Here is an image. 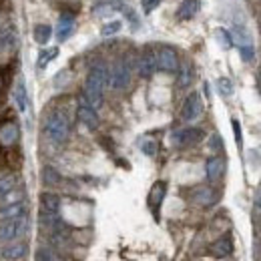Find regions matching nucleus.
I'll use <instances>...</instances> for the list:
<instances>
[{"label":"nucleus","instance_id":"1","mask_svg":"<svg viewBox=\"0 0 261 261\" xmlns=\"http://www.w3.org/2000/svg\"><path fill=\"white\" fill-rule=\"evenodd\" d=\"M20 125L14 117L0 119V169L20 165Z\"/></svg>","mask_w":261,"mask_h":261},{"label":"nucleus","instance_id":"2","mask_svg":"<svg viewBox=\"0 0 261 261\" xmlns=\"http://www.w3.org/2000/svg\"><path fill=\"white\" fill-rule=\"evenodd\" d=\"M109 87V68L102 63L91 66L89 74H87V83H85V95L83 98L93 107V109H100L102 107V95L105 89Z\"/></svg>","mask_w":261,"mask_h":261},{"label":"nucleus","instance_id":"3","mask_svg":"<svg viewBox=\"0 0 261 261\" xmlns=\"http://www.w3.org/2000/svg\"><path fill=\"white\" fill-rule=\"evenodd\" d=\"M68 130H70V123L63 111H53L44 123V135L53 145H63L68 139Z\"/></svg>","mask_w":261,"mask_h":261},{"label":"nucleus","instance_id":"4","mask_svg":"<svg viewBox=\"0 0 261 261\" xmlns=\"http://www.w3.org/2000/svg\"><path fill=\"white\" fill-rule=\"evenodd\" d=\"M130 83V65L129 59H121L117 61L115 66L109 70V85L115 91H125Z\"/></svg>","mask_w":261,"mask_h":261},{"label":"nucleus","instance_id":"5","mask_svg":"<svg viewBox=\"0 0 261 261\" xmlns=\"http://www.w3.org/2000/svg\"><path fill=\"white\" fill-rule=\"evenodd\" d=\"M24 231H27V215L12 217V219H4V221L0 223V241L10 243V241L18 239Z\"/></svg>","mask_w":261,"mask_h":261},{"label":"nucleus","instance_id":"6","mask_svg":"<svg viewBox=\"0 0 261 261\" xmlns=\"http://www.w3.org/2000/svg\"><path fill=\"white\" fill-rule=\"evenodd\" d=\"M155 59H157V70H163V72H177L179 70L177 53L171 46H159L155 50Z\"/></svg>","mask_w":261,"mask_h":261},{"label":"nucleus","instance_id":"7","mask_svg":"<svg viewBox=\"0 0 261 261\" xmlns=\"http://www.w3.org/2000/svg\"><path fill=\"white\" fill-rule=\"evenodd\" d=\"M203 113V100H201V95L199 93H191L189 97L185 98L183 107H181V119L185 123H191L201 117Z\"/></svg>","mask_w":261,"mask_h":261},{"label":"nucleus","instance_id":"8","mask_svg":"<svg viewBox=\"0 0 261 261\" xmlns=\"http://www.w3.org/2000/svg\"><path fill=\"white\" fill-rule=\"evenodd\" d=\"M203 139V130L197 129V127H187V129L177 130L173 135V143L179 145V147H191V145H197L201 143Z\"/></svg>","mask_w":261,"mask_h":261},{"label":"nucleus","instance_id":"9","mask_svg":"<svg viewBox=\"0 0 261 261\" xmlns=\"http://www.w3.org/2000/svg\"><path fill=\"white\" fill-rule=\"evenodd\" d=\"M137 70L143 79H149L155 74L157 70V59H155V50L153 48H145L139 57V65H137Z\"/></svg>","mask_w":261,"mask_h":261},{"label":"nucleus","instance_id":"10","mask_svg":"<svg viewBox=\"0 0 261 261\" xmlns=\"http://www.w3.org/2000/svg\"><path fill=\"white\" fill-rule=\"evenodd\" d=\"M76 117H79V121H81L85 127H89V129H97L98 127L97 109H93L85 98H81V105H79V109H76Z\"/></svg>","mask_w":261,"mask_h":261},{"label":"nucleus","instance_id":"11","mask_svg":"<svg viewBox=\"0 0 261 261\" xmlns=\"http://www.w3.org/2000/svg\"><path fill=\"white\" fill-rule=\"evenodd\" d=\"M165 193H167V183H165V181H157V183L151 187V193H149V207H151V211H153L155 215L159 213V207H161V203H163Z\"/></svg>","mask_w":261,"mask_h":261},{"label":"nucleus","instance_id":"12","mask_svg":"<svg viewBox=\"0 0 261 261\" xmlns=\"http://www.w3.org/2000/svg\"><path fill=\"white\" fill-rule=\"evenodd\" d=\"M12 70H14L12 65L0 68V109L6 105V98H8V89L12 83Z\"/></svg>","mask_w":261,"mask_h":261},{"label":"nucleus","instance_id":"13","mask_svg":"<svg viewBox=\"0 0 261 261\" xmlns=\"http://www.w3.org/2000/svg\"><path fill=\"white\" fill-rule=\"evenodd\" d=\"M29 247L27 243H8L4 249H2V257L8 261H18L27 255Z\"/></svg>","mask_w":261,"mask_h":261},{"label":"nucleus","instance_id":"14","mask_svg":"<svg viewBox=\"0 0 261 261\" xmlns=\"http://www.w3.org/2000/svg\"><path fill=\"white\" fill-rule=\"evenodd\" d=\"M14 98H16V105H18L20 113H27L29 107H31V102H29V93H27V83H24V79H18V81H16Z\"/></svg>","mask_w":261,"mask_h":261},{"label":"nucleus","instance_id":"15","mask_svg":"<svg viewBox=\"0 0 261 261\" xmlns=\"http://www.w3.org/2000/svg\"><path fill=\"white\" fill-rule=\"evenodd\" d=\"M211 253H213L215 257H229V255L233 253V241H231V237H229V235L219 237V239L211 245Z\"/></svg>","mask_w":261,"mask_h":261},{"label":"nucleus","instance_id":"16","mask_svg":"<svg viewBox=\"0 0 261 261\" xmlns=\"http://www.w3.org/2000/svg\"><path fill=\"white\" fill-rule=\"evenodd\" d=\"M20 215H27V205L22 201H16V203H8L0 209V219H12V217H20Z\"/></svg>","mask_w":261,"mask_h":261},{"label":"nucleus","instance_id":"17","mask_svg":"<svg viewBox=\"0 0 261 261\" xmlns=\"http://www.w3.org/2000/svg\"><path fill=\"white\" fill-rule=\"evenodd\" d=\"M223 159L221 157H211V159H207V163H205V173H207V179L209 181H217L221 175H223Z\"/></svg>","mask_w":261,"mask_h":261},{"label":"nucleus","instance_id":"18","mask_svg":"<svg viewBox=\"0 0 261 261\" xmlns=\"http://www.w3.org/2000/svg\"><path fill=\"white\" fill-rule=\"evenodd\" d=\"M193 201H195L197 205L209 207V205H213V203L217 201V193H215V189H211V187H201V189H195Z\"/></svg>","mask_w":261,"mask_h":261},{"label":"nucleus","instance_id":"19","mask_svg":"<svg viewBox=\"0 0 261 261\" xmlns=\"http://www.w3.org/2000/svg\"><path fill=\"white\" fill-rule=\"evenodd\" d=\"M74 31V18L70 14H63L59 18V24H57V38L59 40H66Z\"/></svg>","mask_w":261,"mask_h":261},{"label":"nucleus","instance_id":"20","mask_svg":"<svg viewBox=\"0 0 261 261\" xmlns=\"http://www.w3.org/2000/svg\"><path fill=\"white\" fill-rule=\"evenodd\" d=\"M199 12V0H183L179 10H177V18L179 20H191Z\"/></svg>","mask_w":261,"mask_h":261},{"label":"nucleus","instance_id":"21","mask_svg":"<svg viewBox=\"0 0 261 261\" xmlns=\"http://www.w3.org/2000/svg\"><path fill=\"white\" fill-rule=\"evenodd\" d=\"M16 46V33L12 29H2L0 33V53H12Z\"/></svg>","mask_w":261,"mask_h":261},{"label":"nucleus","instance_id":"22","mask_svg":"<svg viewBox=\"0 0 261 261\" xmlns=\"http://www.w3.org/2000/svg\"><path fill=\"white\" fill-rule=\"evenodd\" d=\"M40 205H42V211H46V213H59L61 199L55 193H42L40 195Z\"/></svg>","mask_w":261,"mask_h":261},{"label":"nucleus","instance_id":"23","mask_svg":"<svg viewBox=\"0 0 261 261\" xmlns=\"http://www.w3.org/2000/svg\"><path fill=\"white\" fill-rule=\"evenodd\" d=\"M109 4H111V6H115L113 10H119V12H123V14H125V16H127V18L130 20V24H133V27H139V16H137V14L130 10L129 4H125V2H121V0H111Z\"/></svg>","mask_w":261,"mask_h":261},{"label":"nucleus","instance_id":"24","mask_svg":"<svg viewBox=\"0 0 261 261\" xmlns=\"http://www.w3.org/2000/svg\"><path fill=\"white\" fill-rule=\"evenodd\" d=\"M191 81H193V68L189 65H183L179 70V79H177L179 89H187L191 85Z\"/></svg>","mask_w":261,"mask_h":261},{"label":"nucleus","instance_id":"25","mask_svg":"<svg viewBox=\"0 0 261 261\" xmlns=\"http://www.w3.org/2000/svg\"><path fill=\"white\" fill-rule=\"evenodd\" d=\"M14 185H16L14 175H4V177L0 179V199L10 195V193L14 191Z\"/></svg>","mask_w":261,"mask_h":261},{"label":"nucleus","instance_id":"26","mask_svg":"<svg viewBox=\"0 0 261 261\" xmlns=\"http://www.w3.org/2000/svg\"><path fill=\"white\" fill-rule=\"evenodd\" d=\"M50 34H53V31H50L48 24H38V27L34 29V40H36L38 44H46V42L50 40Z\"/></svg>","mask_w":261,"mask_h":261},{"label":"nucleus","instance_id":"27","mask_svg":"<svg viewBox=\"0 0 261 261\" xmlns=\"http://www.w3.org/2000/svg\"><path fill=\"white\" fill-rule=\"evenodd\" d=\"M55 57H59V48L55 46V48H48V50H42L40 55H38V63H36V66L42 70V68H46V65L55 59Z\"/></svg>","mask_w":261,"mask_h":261},{"label":"nucleus","instance_id":"28","mask_svg":"<svg viewBox=\"0 0 261 261\" xmlns=\"http://www.w3.org/2000/svg\"><path fill=\"white\" fill-rule=\"evenodd\" d=\"M42 181H44V185H57V183L61 181V177H59V173H57L53 167H44V171H42Z\"/></svg>","mask_w":261,"mask_h":261},{"label":"nucleus","instance_id":"29","mask_svg":"<svg viewBox=\"0 0 261 261\" xmlns=\"http://www.w3.org/2000/svg\"><path fill=\"white\" fill-rule=\"evenodd\" d=\"M217 89H219V95H223V97H231L233 95V83L229 81L227 76H221L217 81Z\"/></svg>","mask_w":261,"mask_h":261},{"label":"nucleus","instance_id":"30","mask_svg":"<svg viewBox=\"0 0 261 261\" xmlns=\"http://www.w3.org/2000/svg\"><path fill=\"white\" fill-rule=\"evenodd\" d=\"M239 55H241V59H243L245 63H251L253 57H255V48H253L249 42H243V44H239Z\"/></svg>","mask_w":261,"mask_h":261},{"label":"nucleus","instance_id":"31","mask_svg":"<svg viewBox=\"0 0 261 261\" xmlns=\"http://www.w3.org/2000/svg\"><path fill=\"white\" fill-rule=\"evenodd\" d=\"M215 36L219 38V44H221L223 48H231V46H233V36H231L225 29H217V31H215Z\"/></svg>","mask_w":261,"mask_h":261},{"label":"nucleus","instance_id":"32","mask_svg":"<svg viewBox=\"0 0 261 261\" xmlns=\"http://www.w3.org/2000/svg\"><path fill=\"white\" fill-rule=\"evenodd\" d=\"M121 29H123V22H121V20H111V22H107V24L102 27L100 34H102V36H111V34H117Z\"/></svg>","mask_w":261,"mask_h":261},{"label":"nucleus","instance_id":"33","mask_svg":"<svg viewBox=\"0 0 261 261\" xmlns=\"http://www.w3.org/2000/svg\"><path fill=\"white\" fill-rule=\"evenodd\" d=\"M36 261H61L57 253H53L50 249H38L36 253Z\"/></svg>","mask_w":261,"mask_h":261},{"label":"nucleus","instance_id":"34","mask_svg":"<svg viewBox=\"0 0 261 261\" xmlns=\"http://www.w3.org/2000/svg\"><path fill=\"white\" fill-rule=\"evenodd\" d=\"M231 127H233V133H235V143H237V147L241 149V145H243V135H241V125H239V121H237V119H231Z\"/></svg>","mask_w":261,"mask_h":261},{"label":"nucleus","instance_id":"35","mask_svg":"<svg viewBox=\"0 0 261 261\" xmlns=\"http://www.w3.org/2000/svg\"><path fill=\"white\" fill-rule=\"evenodd\" d=\"M141 151H143L145 155L153 157V155L157 153V145H155V141H143V143H141Z\"/></svg>","mask_w":261,"mask_h":261},{"label":"nucleus","instance_id":"36","mask_svg":"<svg viewBox=\"0 0 261 261\" xmlns=\"http://www.w3.org/2000/svg\"><path fill=\"white\" fill-rule=\"evenodd\" d=\"M209 147L213 149V151H223V143H221V137L215 133V135H211V143H209Z\"/></svg>","mask_w":261,"mask_h":261},{"label":"nucleus","instance_id":"37","mask_svg":"<svg viewBox=\"0 0 261 261\" xmlns=\"http://www.w3.org/2000/svg\"><path fill=\"white\" fill-rule=\"evenodd\" d=\"M159 2H161V0H143V8H145V14L153 12V10L159 6Z\"/></svg>","mask_w":261,"mask_h":261},{"label":"nucleus","instance_id":"38","mask_svg":"<svg viewBox=\"0 0 261 261\" xmlns=\"http://www.w3.org/2000/svg\"><path fill=\"white\" fill-rule=\"evenodd\" d=\"M257 211L261 213V199H257Z\"/></svg>","mask_w":261,"mask_h":261},{"label":"nucleus","instance_id":"39","mask_svg":"<svg viewBox=\"0 0 261 261\" xmlns=\"http://www.w3.org/2000/svg\"><path fill=\"white\" fill-rule=\"evenodd\" d=\"M259 79H261V68H259Z\"/></svg>","mask_w":261,"mask_h":261}]
</instances>
